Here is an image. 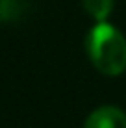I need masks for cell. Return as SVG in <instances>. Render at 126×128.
Here are the masks:
<instances>
[{"instance_id": "cell-1", "label": "cell", "mask_w": 126, "mask_h": 128, "mask_svg": "<svg viewBox=\"0 0 126 128\" xmlns=\"http://www.w3.org/2000/svg\"><path fill=\"white\" fill-rule=\"evenodd\" d=\"M91 63L106 76H119L126 70V39L108 22H97L85 37Z\"/></svg>"}, {"instance_id": "cell-2", "label": "cell", "mask_w": 126, "mask_h": 128, "mask_svg": "<svg viewBox=\"0 0 126 128\" xmlns=\"http://www.w3.org/2000/svg\"><path fill=\"white\" fill-rule=\"evenodd\" d=\"M84 128H126V113L117 106H102L87 117Z\"/></svg>"}, {"instance_id": "cell-3", "label": "cell", "mask_w": 126, "mask_h": 128, "mask_svg": "<svg viewBox=\"0 0 126 128\" xmlns=\"http://www.w3.org/2000/svg\"><path fill=\"white\" fill-rule=\"evenodd\" d=\"M82 2H84V10L97 22H106L115 6V0H82Z\"/></svg>"}]
</instances>
